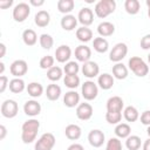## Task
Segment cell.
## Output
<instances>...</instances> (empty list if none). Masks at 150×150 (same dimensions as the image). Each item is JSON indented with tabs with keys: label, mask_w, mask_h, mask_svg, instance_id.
<instances>
[{
	"label": "cell",
	"mask_w": 150,
	"mask_h": 150,
	"mask_svg": "<svg viewBox=\"0 0 150 150\" xmlns=\"http://www.w3.org/2000/svg\"><path fill=\"white\" fill-rule=\"evenodd\" d=\"M40 129V122L35 118H30L27 120L26 122H23L22 124V132H21V139L25 144H29L32 142L35 141L38 131Z\"/></svg>",
	"instance_id": "cell-1"
},
{
	"label": "cell",
	"mask_w": 150,
	"mask_h": 150,
	"mask_svg": "<svg viewBox=\"0 0 150 150\" xmlns=\"http://www.w3.org/2000/svg\"><path fill=\"white\" fill-rule=\"evenodd\" d=\"M130 70L138 77H144L149 74V66L139 56H131L128 61Z\"/></svg>",
	"instance_id": "cell-2"
},
{
	"label": "cell",
	"mask_w": 150,
	"mask_h": 150,
	"mask_svg": "<svg viewBox=\"0 0 150 150\" xmlns=\"http://www.w3.org/2000/svg\"><path fill=\"white\" fill-rule=\"evenodd\" d=\"M116 9V1L115 0H100L96 5H95V14L101 18L104 19L108 15H110L111 13H114Z\"/></svg>",
	"instance_id": "cell-3"
},
{
	"label": "cell",
	"mask_w": 150,
	"mask_h": 150,
	"mask_svg": "<svg viewBox=\"0 0 150 150\" xmlns=\"http://www.w3.org/2000/svg\"><path fill=\"white\" fill-rule=\"evenodd\" d=\"M127 54H128V46L124 42H118L110 50L109 60L115 62V63H118L127 56Z\"/></svg>",
	"instance_id": "cell-4"
},
{
	"label": "cell",
	"mask_w": 150,
	"mask_h": 150,
	"mask_svg": "<svg viewBox=\"0 0 150 150\" xmlns=\"http://www.w3.org/2000/svg\"><path fill=\"white\" fill-rule=\"evenodd\" d=\"M81 94L84 100L87 101H93L97 97L98 94V87L94 81H86L82 87H81Z\"/></svg>",
	"instance_id": "cell-5"
},
{
	"label": "cell",
	"mask_w": 150,
	"mask_h": 150,
	"mask_svg": "<svg viewBox=\"0 0 150 150\" xmlns=\"http://www.w3.org/2000/svg\"><path fill=\"white\" fill-rule=\"evenodd\" d=\"M55 145V137L50 132H45L36 141L34 150H52Z\"/></svg>",
	"instance_id": "cell-6"
},
{
	"label": "cell",
	"mask_w": 150,
	"mask_h": 150,
	"mask_svg": "<svg viewBox=\"0 0 150 150\" xmlns=\"http://www.w3.org/2000/svg\"><path fill=\"white\" fill-rule=\"evenodd\" d=\"M0 111H1V115L4 117H6V118H13L19 112V105H18L16 101H14V100H6L1 104Z\"/></svg>",
	"instance_id": "cell-7"
},
{
	"label": "cell",
	"mask_w": 150,
	"mask_h": 150,
	"mask_svg": "<svg viewBox=\"0 0 150 150\" xmlns=\"http://www.w3.org/2000/svg\"><path fill=\"white\" fill-rule=\"evenodd\" d=\"M30 14V7L26 2H20L13 8V19L16 22H23Z\"/></svg>",
	"instance_id": "cell-8"
},
{
	"label": "cell",
	"mask_w": 150,
	"mask_h": 150,
	"mask_svg": "<svg viewBox=\"0 0 150 150\" xmlns=\"http://www.w3.org/2000/svg\"><path fill=\"white\" fill-rule=\"evenodd\" d=\"M9 70L14 77H21L28 71V64L25 60H15L12 62Z\"/></svg>",
	"instance_id": "cell-9"
},
{
	"label": "cell",
	"mask_w": 150,
	"mask_h": 150,
	"mask_svg": "<svg viewBox=\"0 0 150 150\" xmlns=\"http://www.w3.org/2000/svg\"><path fill=\"white\" fill-rule=\"evenodd\" d=\"M104 139H105V136L103 134L102 130L100 129H93L90 130V132L88 134V141H89V144L94 148H100L103 145L104 143Z\"/></svg>",
	"instance_id": "cell-10"
},
{
	"label": "cell",
	"mask_w": 150,
	"mask_h": 150,
	"mask_svg": "<svg viewBox=\"0 0 150 150\" xmlns=\"http://www.w3.org/2000/svg\"><path fill=\"white\" fill-rule=\"evenodd\" d=\"M93 112H94L93 111V107L89 103H86V102L80 103L77 105V108H76V116L81 121H88V120H90L91 116H93Z\"/></svg>",
	"instance_id": "cell-11"
},
{
	"label": "cell",
	"mask_w": 150,
	"mask_h": 150,
	"mask_svg": "<svg viewBox=\"0 0 150 150\" xmlns=\"http://www.w3.org/2000/svg\"><path fill=\"white\" fill-rule=\"evenodd\" d=\"M77 19H79V22L82 26L88 27L94 21V13H93V11L89 7H83V8L80 9L79 15H77Z\"/></svg>",
	"instance_id": "cell-12"
},
{
	"label": "cell",
	"mask_w": 150,
	"mask_h": 150,
	"mask_svg": "<svg viewBox=\"0 0 150 150\" xmlns=\"http://www.w3.org/2000/svg\"><path fill=\"white\" fill-rule=\"evenodd\" d=\"M23 111L27 116L35 117L41 112V104L35 100H28L23 104Z\"/></svg>",
	"instance_id": "cell-13"
},
{
	"label": "cell",
	"mask_w": 150,
	"mask_h": 150,
	"mask_svg": "<svg viewBox=\"0 0 150 150\" xmlns=\"http://www.w3.org/2000/svg\"><path fill=\"white\" fill-rule=\"evenodd\" d=\"M81 70H82V74H83L86 77H88V79H94L95 76L98 75V73H100V67H98V64H97L96 62H94V61H88V62L83 63Z\"/></svg>",
	"instance_id": "cell-14"
},
{
	"label": "cell",
	"mask_w": 150,
	"mask_h": 150,
	"mask_svg": "<svg viewBox=\"0 0 150 150\" xmlns=\"http://www.w3.org/2000/svg\"><path fill=\"white\" fill-rule=\"evenodd\" d=\"M70 56H71V49L67 45H61L55 50V59L60 63L68 62V60L70 59Z\"/></svg>",
	"instance_id": "cell-15"
},
{
	"label": "cell",
	"mask_w": 150,
	"mask_h": 150,
	"mask_svg": "<svg viewBox=\"0 0 150 150\" xmlns=\"http://www.w3.org/2000/svg\"><path fill=\"white\" fill-rule=\"evenodd\" d=\"M75 57L80 62H88L91 57V49L86 45H80L75 48Z\"/></svg>",
	"instance_id": "cell-16"
},
{
	"label": "cell",
	"mask_w": 150,
	"mask_h": 150,
	"mask_svg": "<svg viewBox=\"0 0 150 150\" xmlns=\"http://www.w3.org/2000/svg\"><path fill=\"white\" fill-rule=\"evenodd\" d=\"M63 104L68 108H74L80 104V94L76 90H69L63 96Z\"/></svg>",
	"instance_id": "cell-17"
},
{
	"label": "cell",
	"mask_w": 150,
	"mask_h": 150,
	"mask_svg": "<svg viewBox=\"0 0 150 150\" xmlns=\"http://www.w3.org/2000/svg\"><path fill=\"white\" fill-rule=\"evenodd\" d=\"M123 100L120 96H111L108 101H107V111H117V112H122L123 109Z\"/></svg>",
	"instance_id": "cell-18"
},
{
	"label": "cell",
	"mask_w": 150,
	"mask_h": 150,
	"mask_svg": "<svg viewBox=\"0 0 150 150\" xmlns=\"http://www.w3.org/2000/svg\"><path fill=\"white\" fill-rule=\"evenodd\" d=\"M97 84L101 89L103 90H109L110 88H112L114 86V76L108 74V73H103L101 75H98L97 79Z\"/></svg>",
	"instance_id": "cell-19"
},
{
	"label": "cell",
	"mask_w": 150,
	"mask_h": 150,
	"mask_svg": "<svg viewBox=\"0 0 150 150\" xmlns=\"http://www.w3.org/2000/svg\"><path fill=\"white\" fill-rule=\"evenodd\" d=\"M34 22H35V25L38 27H41V28L47 27L49 25V22H50V15H49V13L47 11H43V9L39 11L35 14V16H34Z\"/></svg>",
	"instance_id": "cell-20"
},
{
	"label": "cell",
	"mask_w": 150,
	"mask_h": 150,
	"mask_svg": "<svg viewBox=\"0 0 150 150\" xmlns=\"http://www.w3.org/2000/svg\"><path fill=\"white\" fill-rule=\"evenodd\" d=\"M64 134H66V137L70 141H76L81 137V134H82V130L81 128L77 125V124H68L64 129Z\"/></svg>",
	"instance_id": "cell-21"
},
{
	"label": "cell",
	"mask_w": 150,
	"mask_h": 150,
	"mask_svg": "<svg viewBox=\"0 0 150 150\" xmlns=\"http://www.w3.org/2000/svg\"><path fill=\"white\" fill-rule=\"evenodd\" d=\"M77 18H75V15H71V14H67L64 15L62 19H61V27L64 29V30H73L76 28V25H77Z\"/></svg>",
	"instance_id": "cell-22"
},
{
	"label": "cell",
	"mask_w": 150,
	"mask_h": 150,
	"mask_svg": "<svg viewBox=\"0 0 150 150\" xmlns=\"http://www.w3.org/2000/svg\"><path fill=\"white\" fill-rule=\"evenodd\" d=\"M97 33L102 38L110 36L115 33V26H114V23H111L109 21H103L97 26Z\"/></svg>",
	"instance_id": "cell-23"
},
{
	"label": "cell",
	"mask_w": 150,
	"mask_h": 150,
	"mask_svg": "<svg viewBox=\"0 0 150 150\" xmlns=\"http://www.w3.org/2000/svg\"><path fill=\"white\" fill-rule=\"evenodd\" d=\"M8 88H9V90H11L12 93H14V94H20V93H22V91L25 90V88H27V87H26L25 81H23L22 79H20V77H14L13 80L9 81Z\"/></svg>",
	"instance_id": "cell-24"
},
{
	"label": "cell",
	"mask_w": 150,
	"mask_h": 150,
	"mask_svg": "<svg viewBox=\"0 0 150 150\" xmlns=\"http://www.w3.org/2000/svg\"><path fill=\"white\" fill-rule=\"evenodd\" d=\"M26 89H27L28 95L30 97H33V98L40 97L43 94V87L39 82H30V83H28V86H27Z\"/></svg>",
	"instance_id": "cell-25"
},
{
	"label": "cell",
	"mask_w": 150,
	"mask_h": 150,
	"mask_svg": "<svg viewBox=\"0 0 150 150\" xmlns=\"http://www.w3.org/2000/svg\"><path fill=\"white\" fill-rule=\"evenodd\" d=\"M46 96L49 101H56L61 96V87L55 83L48 84L46 89Z\"/></svg>",
	"instance_id": "cell-26"
},
{
	"label": "cell",
	"mask_w": 150,
	"mask_h": 150,
	"mask_svg": "<svg viewBox=\"0 0 150 150\" xmlns=\"http://www.w3.org/2000/svg\"><path fill=\"white\" fill-rule=\"evenodd\" d=\"M112 76L117 80H124L128 76V68L125 64L118 62L112 66Z\"/></svg>",
	"instance_id": "cell-27"
},
{
	"label": "cell",
	"mask_w": 150,
	"mask_h": 150,
	"mask_svg": "<svg viewBox=\"0 0 150 150\" xmlns=\"http://www.w3.org/2000/svg\"><path fill=\"white\" fill-rule=\"evenodd\" d=\"M76 38L81 42H88L93 39V30L88 27H80L76 29Z\"/></svg>",
	"instance_id": "cell-28"
},
{
	"label": "cell",
	"mask_w": 150,
	"mask_h": 150,
	"mask_svg": "<svg viewBox=\"0 0 150 150\" xmlns=\"http://www.w3.org/2000/svg\"><path fill=\"white\" fill-rule=\"evenodd\" d=\"M114 131L117 138H128L131 134V128L128 123H118Z\"/></svg>",
	"instance_id": "cell-29"
},
{
	"label": "cell",
	"mask_w": 150,
	"mask_h": 150,
	"mask_svg": "<svg viewBox=\"0 0 150 150\" xmlns=\"http://www.w3.org/2000/svg\"><path fill=\"white\" fill-rule=\"evenodd\" d=\"M93 47L97 53H105L109 49V42L102 36L95 38L93 40Z\"/></svg>",
	"instance_id": "cell-30"
},
{
	"label": "cell",
	"mask_w": 150,
	"mask_h": 150,
	"mask_svg": "<svg viewBox=\"0 0 150 150\" xmlns=\"http://www.w3.org/2000/svg\"><path fill=\"white\" fill-rule=\"evenodd\" d=\"M75 7V2L74 0H59L57 1V9L60 13L63 14H69Z\"/></svg>",
	"instance_id": "cell-31"
},
{
	"label": "cell",
	"mask_w": 150,
	"mask_h": 150,
	"mask_svg": "<svg viewBox=\"0 0 150 150\" xmlns=\"http://www.w3.org/2000/svg\"><path fill=\"white\" fill-rule=\"evenodd\" d=\"M22 40H23V43L26 46H34L38 41V35L35 33V30L33 29H26L23 30L22 33Z\"/></svg>",
	"instance_id": "cell-32"
},
{
	"label": "cell",
	"mask_w": 150,
	"mask_h": 150,
	"mask_svg": "<svg viewBox=\"0 0 150 150\" xmlns=\"http://www.w3.org/2000/svg\"><path fill=\"white\" fill-rule=\"evenodd\" d=\"M123 116H124L125 121H128V122H136L139 117V114H138V110L135 107L128 105V107L124 108Z\"/></svg>",
	"instance_id": "cell-33"
},
{
	"label": "cell",
	"mask_w": 150,
	"mask_h": 150,
	"mask_svg": "<svg viewBox=\"0 0 150 150\" xmlns=\"http://www.w3.org/2000/svg\"><path fill=\"white\" fill-rule=\"evenodd\" d=\"M139 8H141V4L138 0H125L124 2V9L128 14L135 15L139 12Z\"/></svg>",
	"instance_id": "cell-34"
},
{
	"label": "cell",
	"mask_w": 150,
	"mask_h": 150,
	"mask_svg": "<svg viewBox=\"0 0 150 150\" xmlns=\"http://www.w3.org/2000/svg\"><path fill=\"white\" fill-rule=\"evenodd\" d=\"M141 138L137 135H130L125 141V146L128 150H138L141 148Z\"/></svg>",
	"instance_id": "cell-35"
},
{
	"label": "cell",
	"mask_w": 150,
	"mask_h": 150,
	"mask_svg": "<svg viewBox=\"0 0 150 150\" xmlns=\"http://www.w3.org/2000/svg\"><path fill=\"white\" fill-rule=\"evenodd\" d=\"M63 83L70 90H74L80 86V77L77 75H64Z\"/></svg>",
	"instance_id": "cell-36"
},
{
	"label": "cell",
	"mask_w": 150,
	"mask_h": 150,
	"mask_svg": "<svg viewBox=\"0 0 150 150\" xmlns=\"http://www.w3.org/2000/svg\"><path fill=\"white\" fill-rule=\"evenodd\" d=\"M62 69L57 66H54L52 67L50 69L47 70V79L50 80L52 82H55V81H59L61 77H62Z\"/></svg>",
	"instance_id": "cell-37"
},
{
	"label": "cell",
	"mask_w": 150,
	"mask_h": 150,
	"mask_svg": "<svg viewBox=\"0 0 150 150\" xmlns=\"http://www.w3.org/2000/svg\"><path fill=\"white\" fill-rule=\"evenodd\" d=\"M79 70H80V66L75 61H68L63 68V71L66 73V75H77Z\"/></svg>",
	"instance_id": "cell-38"
},
{
	"label": "cell",
	"mask_w": 150,
	"mask_h": 150,
	"mask_svg": "<svg viewBox=\"0 0 150 150\" xmlns=\"http://www.w3.org/2000/svg\"><path fill=\"white\" fill-rule=\"evenodd\" d=\"M39 40H40V45L43 49H50L54 45V39L49 34H41Z\"/></svg>",
	"instance_id": "cell-39"
},
{
	"label": "cell",
	"mask_w": 150,
	"mask_h": 150,
	"mask_svg": "<svg viewBox=\"0 0 150 150\" xmlns=\"http://www.w3.org/2000/svg\"><path fill=\"white\" fill-rule=\"evenodd\" d=\"M105 120L109 124H118L122 120V112L117 111H107L105 114Z\"/></svg>",
	"instance_id": "cell-40"
},
{
	"label": "cell",
	"mask_w": 150,
	"mask_h": 150,
	"mask_svg": "<svg viewBox=\"0 0 150 150\" xmlns=\"http://www.w3.org/2000/svg\"><path fill=\"white\" fill-rule=\"evenodd\" d=\"M54 61L55 59L50 55H46V56H42L41 60H40V68L41 69H50L52 67H54Z\"/></svg>",
	"instance_id": "cell-41"
},
{
	"label": "cell",
	"mask_w": 150,
	"mask_h": 150,
	"mask_svg": "<svg viewBox=\"0 0 150 150\" xmlns=\"http://www.w3.org/2000/svg\"><path fill=\"white\" fill-rule=\"evenodd\" d=\"M105 150H122V143H121L120 138H117V137L109 138V141L107 142Z\"/></svg>",
	"instance_id": "cell-42"
},
{
	"label": "cell",
	"mask_w": 150,
	"mask_h": 150,
	"mask_svg": "<svg viewBox=\"0 0 150 150\" xmlns=\"http://www.w3.org/2000/svg\"><path fill=\"white\" fill-rule=\"evenodd\" d=\"M141 48L144 50L150 49V34H146L141 39Z\"/></svg>",
	"instance_id": "cell-43"
},
{
	"label": "cell",
	"mask_w": 150,
	"mask_h": 150,
	"mask_svg": "<svg viewBox=\"0 0 150 150\" xmlns=\"http://www.w3.org/2000/svg\"><path fill=\"white\" fill-rule=\"evenodd\" d=\"M8 84H9L8 77L6 75H1L0 76V93H4L6 90V88L8 87Z\"/></svg>",
	"instance_id": "cell-44"
},
{
	"label": "cell",
	"mask_w": 150,
	"mask_h": 150,
	"mask_svg": "<svg viewBox=\"0 0 150 150\" xmlns=\"http://www.w3.org/2000/svg\"><path fill=\"white\" fill-rule=\"evenodd\" d=\"M141 122L144 125H150V110H145L141 115Z\"/></svg>",
	"instance_id": "cell-45"
},
{
	"label": "cell",
	"mask_w": 150,
	"mask_h": 150,
	"mask_svg": "<svg viewBox=\"0 0 150 150\" xmlns=\"http://www.w3.org/2000/svg\"><path fill=\"white\" fill-rule=\"evenodd\" d=\"M13 5V0H6V1H0V8H2V9H6V8H8V7H11Z\"/></svg>",
	"instance_id": "cell-46"
},
{
	"label": "cell",
	"mask_w": 150,
	"mask_h": 150,
	"mask_svg": "<svg viewBox=\"0 0 150 150\" xmlns=\"http://www.w3.org/2000/svg\"><path fill=\"white\" fill-rule=\"evenodd\" d=\"M67 150H84V148L81 144H79V143H74V144L69 145Z\"/></svg>",
	"instance_id": "cell-47"
},
{
	"label": "cell",
	"mask_w": 150,
	"mask_h": 150,
	"mask_svg": "<svg viewBox=\"0 0 150 150\" xmlns=\"http://www.w3.org/2000/svg\"><path fill=\"white\" fill-rule=\"evenodd\" d=\"M6 134H7V129L5 125H0V139H4L6 137Z\"/></svg>",
	"instance_id": "cell-48"
},
{
	"label": "cell",
	"mask_w": 150,
	"mask_h": 150,
	"mask_svg": "<svg viewBox=\"0 0 150 150\" xmlns=\"http://www.w3.org/2000/svg\"><path fill=\"white\" fill-rule=\"evenodd\" d=\"M29 4L32 5V6H35V7H40V6H42L43 4H45V1L43 0H30L29 1Z\"/></svg>",
	"instance_id": "cell-49"
},
{
	"label": "cell",
	"mask_w": 150,
	"mask_h": 150,
	"mask_svg": "<svg viewBox=\"0 0 150 150\" xmlns=\"http://www.w3.org/2000/svg\"><path fill=\"white\" fill-rule=\"evenodd\" d=\"M5 54H6V46H5V43H0V57H4L5 56Z\"/></svg>",
	"instance_id": "cell-50"
},
{
	"label": "cell",
	"mask_w": 150,
	"mask_h": 150,
	"mask_svg": "<svg viewBox=\"0 0 150 150\" xmlns=\"http://www.w3.org/2000/svg\"><path fill=\"white\" fill-rule=\"evenodd\" d=\"M143 150H150V138H148L146 141H144V143H143Z\"/></svg>",
	"instance_id": "cell-51"
},
{
	"label": "cell",
	"mask_w": 150,
	"mask_h": 150,
	"mask_svg": "<svg viewBox=\"0 0 150 150\" xmlns=\"http://www.w3.org/2000/svg\"><path fill=\"white\" fill-rule=\"evenodd\" d=\"M4 70H5V63L4 62H0V74L1 75L4 74Z\"/></svg>",
	"instance_id": "cell-52"
},
{
	"label": "cell",
	"mask_w": 150,
	"mask_h": 150,
	"mask_svg": "<svg viewBox=\"0 0 150 150\" xmlns=\"http://www.w3.org/2000/svg\"><path fill=\"white\" fill-rule=\"evenodd\" d=\"M146 134H148V136H149V138H150V125H148V129H146Z\"/></svg>",
	"instance_id": "cell-53"
},
{
	"label": "cell",
	"mask_w": 150,
	"mask_h": 150,
	"mask_svg": "<svg viewBox=\"0 0 150 150\" xmlns=\"http://www.w3.org/2000/svg\"><path fill=\"white\" fill-rule=\"evenodd\" d=\"M145 4H146V6H148V8L150 9V0H146V1H145Z\"/></svg>",
	"instance_id": "cell-54"
},
{
	"label": "cell",
	"mask_w": 150,
	"mask_h": 150,
	"mask_svg": "<svg viewBox=\"0 0 150 150\" xmlns=\"http://www.w3.org/2000/svg\"><path fill=\"white\" fill-rule=\"evenodd\" d=\"M148 62L150 63V53H149V55H148Z\"/></svg>",
	"instance_id": "cell-55"
},
{
	"label": "cell",
	"mask_w": 150,
	"mask_h": 150,
	"mask_svg": "<svg viewBox=\"0 0 150 150\" xmlns=\"http://www.w3.org/2000/svg\"><path fill=\"white\" fill-rule=\"evenodd\" d=\"M148 15H149V18H150V9H148Z\"/></svg>",
	"instance_id": "cell-56"
}]
</instances>
